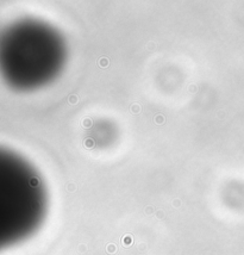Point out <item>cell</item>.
<instances>
[{
	"label": "cell",
	"mask_w": 244,
	"mask_h": 255,
	"mask_svg": "<svg viewBox=\"0 0 244 255\" xmlns=\"http://www.w3.org/2000/svg\"><path fill=\"white\" fill-rule=\"evenodd\" d=\"M24 26H13L0 35V73L12 87L31 88L43 80L44 47Z\"/></svg>",
	"instance_id": "2"
},
{
	"label": "cell",
	"mask_w": 244,
	"mask_h": 255,
	"mask_svg": "<svg viewBox=\"0 0 244 255\" xmlns=\"http://www.w3.org/2000/svg\"><path fill=\"white\" fill-rule=\"evenodd\" d=\"M47 213V193L36 169L0 147V251L33 235Z\"/></svg>",
	"instance_id": "1"
}]
</instances>
